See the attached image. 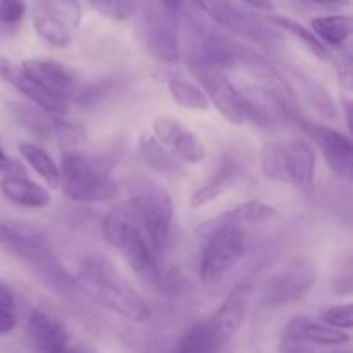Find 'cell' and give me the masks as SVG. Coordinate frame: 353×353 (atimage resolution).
Instances as JSON below:
<instances>
[{
    "mask_svg": "<svg viewBox=\"0 0 353 353\" xmlns=\"http://www.w3.org/2000/svg\"><path fill=\"white\" fill-rule=\"evenodd\" d=\"M78 288L99 305L133 323H147L152 310L143 296L121 276L116 265L100 255L85 259L78 276Z\"/></svg>",
    "mask_w": 353,
    "mask_h": 353,
    "instance_id": "6da1fadb",
    "label": "cell"
},
{
    "mask_svg": "<svg viewBox=\"0 0 353 353\" xmlns=\"http://www.w3.org/2000/svg\"><path fill=\"white\" fill-rule=\"evenodd\" d=\"M112 162L107 155L65 150L59 168V186L74 202H109L117 199L119 186L110 174Z\"/></svg>",
    "mask_w": 353,
    "mask_h": 353,
    "instance_id": "7a4b0ae2",
    "label": "cell"
},
{
    "mask_svg": "<svg viewBox=\"0 0 353 353\" xmlns=\"http://www.w3.org/2000/svg\"><path fill=\"white\" fill-rule=\"evenodd\" d=\"M102 234L107 243L123 252L130 268L138 276L147 279L157 278V254L130 202L114 205L107 212L102 223Z\"/></svg>",
    "mask_w": 353,
    "mask_h": 353,
    "instance_id": "3957f363",
    "label": "cell"
},
{
    "mask_svg": "<svg viewBox=\"0 0 353 353\" xmlns=\"http://www.w3.org/2000/svg\"><path fill=\"white\" fill-rule=\"evenodd\" d=\"M203 238L200 252L199 274L203 283L219 281L240 262L247 250V233L245 228L228 217V214L207 221L200 228Z\"/></svg>",
    "mask_w": 353,
    "mask_h": 353,
    "instance_id": "277c9868",
    "label": "cell"
},
{
    "mask_svg": "<svg viewBox=\"0 0 353 353\" xmlns=\"http://www.w3.org/2000/svg\"><path fill=\"white\" fill-rule=\"evenodd\" d=\"M123 186L130 195L128 202L137 212L152 248L159 254L164 250L171 234L174 216L171 195L164 186L143 174L126 176Z\"/></svg>",
    "mask_w": 353,
    "mask_h": 353,
    "instance_id": "5b68a950",
    "label": "cell"
},
{
    "mask_svg": "<svg viewBox=\"0 0 353 353\" xmlns=\"http://www.w3.org/2000/svg\"><path fill=\"white\" fill-rule=\"evenodd\" d=\"M190 69L209 99V103H214V107L228 123L233 126H241L247 123L248 114L243 97L223 69L202 62H193Z\"/></svg>",
    "mask_w": 353,
    "mask_h": 353,
    "instance_id": "8992f818",
    "label": "cell"
},
{
    "mask_svg": "<svg viewBox=\"0 0 353 353\" xmlns=\"http://www.w3.org/2000/svg\"><path fill=\"white\" fill-rule=\"evenodd\" d=\"M316 265L307 259H296L265 281L261 300L269 307L300 302L316 286Z\"/></svg>",
    "mask_w": 353,
    "mask_h": 353,
    "instance_id": "52a82bcc",
    "label": "cell"
},
{
    "mask_svg": "<svg viewBox=\"0 0 353 353\" xmlns=\"http://www.w3.org/2000/svg\"><path fill=\"white\" fill-rule=\"evenodd\" d=\"M0 248L34 265H45L50 257V243L40 231L12 221H0Z\"/></svg>",
    "mask_w": 353,
    "mask_h": 353,
    "instance_id": "ba28073f",
    "label": "cell"
},
{
    "mask_svg": "<svg viewBox=\"0 0 353 353\" xmlns=\"http://www.w3.org/2000/svg\"><path fill=\"white\" fill-rule=\"evenodd\" d=\"M154 138L169 148L168 152L172 157L186 164H199L207 157V148L203 141L176 117H155Z\"/></svg>",
    "mask_w": 353,
    "mask_h": 353,
    "instance_id": "9c48e42d",
    "label": "cell"
},
{
    "mask_svg": "<svg viewBox=\"0 0 353 353\" xmlns=\"http://www.w3.org/2000/svg\"><path fill=\"white\" fill-rule=\"evenodd\" d=\"M0 78L7 83V85L12 86L14 90L21 93V95L26 97L30 102H33L34 105L40 107V109L47 110V112L55 114H64L68 110L69 102L68 100L61 99V97L54 95L52 92H48L47 88L40 85L26 69L23 68V64H17V62L10 61L7 57H0Z\"/></svg>",
    "mask_w": 353,
    "mask_h": 353,
    "instance_id": "30bf717a",
    "label": "cell"
},
{
    "mask_svg": "<svg viewBox=\"0 0 353 353\" xmlns=\"http://www.w3.org/2000/svg\"><path fill=\"white\" fill-rule=\"evenodd\" d=\"M303 130L312 137L319 150L323 152L331 171L340 178L350 179L353 171V145L350 138L324 124L307 123Z\"/></svg>",
    "mask_w": 353,
    "mask_h": 353,
    "instance_id": "8fae6325",
    "label": "cell"
},
{
    "mask_svg": "<svg viewBox=\"0 0 353 353\" xmlns=\"http://www.w3.org/2000/svg\"><path fill=\"white\" fill-rule=\"evenodd\" d=\"M23 68L40 83L43 88L64 100L76 99L79 93L78 74L62 62L48 57L28 59Z\"/></svg>",
    "mask_w": 353,
    "mask_h": 353,
    "instance_id": "7c38bea8",
    "label": "cell"
},
{
    "mask_svg": "<svg viewBox=\"0 0 353 353\" xmlns=\"http://www.w3.org/2000/svg\"><path fill=\"white\" fill-rule=\"evenodd\" d=\"M252 295V285L250 283H240L234 286L233 292L228 295L223 305L209 317V323L212 326L214 333H216L217 341L221 347H226L234 334L240 331L241 324L245 321V314H247L248 302H250Z\"/></svg>",
    "mask_w": 353,
    "mask_h": 353,
    "instance_id": "4fadbf2b",
    "label": "cell"
},
{
    "mask_svg": "<svg viewBox=\"0 0 353 353\" xmlns=\"http://www.w3.org/2000/svg\"><path fill=\"white\" fill-rule=\"evenodd\" d=\"M28 334L38 353H64L69 348V333L57 316L43 307L31 310Z\"/></svg>",
    "mask_w": 353,
    "mask_h": 353,
    "instance_id": "5bb4252c",
    "label": "cell"
},
{
    "mask_svg": "<svg viewBox=\"0 0 353 353\" xmlns=\"http://www.w3.org/2000/svg\"><path fill=\"white\" fill-rule=\"evenodd\" d=\"M145 40H147L148 50L152 52L155 59L162 62L178 61L179 57V45L176 30L169 23L164 14H150L145 23Z\"/></svg>",
    "mask_w": 353,
    "mask_h": 353,
    "instance_id": "9a60e30c",
    "label": "cell"
},
{
    "mask_svg": "<svg viewBox=\"0 0 353 353\" xmlns=\"http://www.w3.org/2000/svg\"><path fill=\"white\" fill-rule=\"evenodd\" d=\"M0 190L7 200L26 209H45L52 202L50 193L43 186L19 174H7L0 181Z\"/></svg>",
    "mask_w": 353,
    "mask_h": 353,
    "instance_id": "2e32d148",
    "label": "cell"
},
{
    "mask_svg": "<svg viewBox=\"0 0 353 353\" xmlns=\"http://www.w3.org/2000/svg\"><path fill=\"white\" fill-rule=\"evenodd\" d=\"M241 169L234 159L224 157L221 161L217 171L210 176L209 181L203 186H200L192 196V207L193 209H199V207L205 205V203L212 202L214 199L221 196L223 193H226L234 183L240 179Z\"/></svg>",
    "mask_w": 353,
    "mask_h": 353,
    "instance_id": "e0dca14e",
    "label": "cell"
},
{
    "mask_svg": "<svg viewBox=\"0 0 353 353\" xmlns=\"http://www.w3.org/2000/svg\"><path fill=\"white\" fill-rule=\"evenodd\" d=\"M14 116L19 121L21 126L26 128L30 133L37 134L38 138H50L52 134H71L72 128L69 124L57 121V116L40 107L31 105H14Z\"/></svg>",
    "mask_w": 353,
    "mask_h": 353,
    "instance_id": "ac0fdd59",
    "label": "cell"
},
{
    "mask_svg": "<svg viewBox=\"0 0 353 353\" xmlns=\"http://www.w3.org/2000/svg\"><path fill=\"white\" fill-rule=\"evenodd\" d=\"M285 331L302 338L307 343L321 345V347H334V345H343L350 341V336L345 331L326 326V324H317L303 316H299L290 321L286 324Z\"/></svg>",
    "mask_w": 353,
    "mask_h": 353,
    "instance_id": "d6986e66",
    "label": "cell"
},
{
    "mask_svg": "<svg viewBox=\"0 0 353 353\" xmlns=\"http://www.w3.org/2000/svg\"><path fill=\"white\" fill-rule=\"evenodd\" d=\"M286 155H288L290 178L292 185L299 188H307L312 185L316 176V154L309 141L302 138H295L285 145Z\"/></svg>",
    "mask_w": 353,
    "mask_h": 353,
    "instance_id": "ffe728a7",
    "label": "cell"
},
{
    "mask_svg": "<svg viewBox=\"0 0 353 353\" xmlns=\"http://www.w3.org/2000/svg\"><path fill=\"white\" fill-rule=\"evenodd\" d=\"M223 347L217 341L216 333L209 319L193 324L176 343L172 353H219Z\"/></svg>",
    "mask_w": 353,
    "mask_h": 353,
    "instance_id": "44dd1931",
    "label": "cell"
},
{
    "mask_svg": "<svg viewBox=\"0 0 353 353\" xmlns=\"http://www.w3.org/2000/svg\"><path fill=\"white\" fill-rule=\"evenodd\" d=\"M314 34L331 47H341L348 40L352 33V17L348 14H334V16L314 17L312 23Z\"/></svg>",
    "mask_w": 353,
    "mask_h": 353,
    "instance_id": "7402d4cb",
    "label": "cell"
},
{
    "mask_svg": "<svg viewBox=\"0 0 353 353\" xmlns=\"http://www.w3.org/2000/svg\"><path fill=\"white\" fill-rule=\"evenodd\" d=\"M168 86L169 93H171L172 100L178 102L181 107L193 110H207L209 109V99L203 93V90L200 88L196 83L190 81L185 76L179 74V72H172L168 78Z\"/></svg>",
    "mask_w": 353,
    "mask_h": 353,
    "instance_id": "603a6c76",
    "label": "cell"
},
{
    "mask_svg": "<svg viewBox=\"0 0 353 353\" xmlns=\"http://www.w3.org/2000/svg\"><path fill=\"white\" fill-rule=\"evenodd\" d=\"M19 152L23 155L24 161L30 164L37 174H40L45 179V183L50 185V188H57L59 181H61V172H59V165L55 164L54 159L47 154L41 147L34 143H28L23 141L19 143Z\"/></svg>",
    "mask_w": 353,
    "mask_h": 353,
    "instance_id": "cb8c5ba5",
    "label": "cell"
},
{
    "mask_svg": "<svg viewBox=\"0 0 353 353\" xmlns=\"http://www.w3.org/2000/svg\"><path fill=\"white\" fill-rule=\"evenodd\" d=\"M261 168L265 178L271 181L292 183L285 145L274 143V141L265 143L261 150Z\"/></svg>",
    "mask_w": 353,
    "mask_h": 353,
    "instance_id": "d4e9b609",
    "label": "cell"
},
{
    "mask_svg": "<svg viewBox=\"0 0 353 353\" xmlns=\"http://www.w3.org/2000/svg\"><path fill=\"white\" fill-rule=\"evenodd\" d=\"M226 214L233 223L247 230V228L264 226V224L271 223L276 217V209L261 200H250V202L234 207L233 210H228Z\"/></svg>",
    "mask_w": 353,
    "mask_h": 353,
    "instance_id": "484cf974",
    "label": "cell"
},
{
    "mask_svg": "<svg viewBox=\"0 0 353 353\" xmlns=\"http://www.w3.org/2000/svg\"><path fill=\"white\" fill-rule=\"evenodd\" d=\"M33 24L37 33L43 38L47 43L54 45L57 48H64L71 43V33H69V28L64 23L57 19L55 16H52L45 7L37 10L33 17Z\"/></svg>",
    "mask_w": 353,
    "mask_h": 353,
    "instance_id": "4316f807",
    "label": "cell"
},
{
    "mask_svg": "<svg viewBox=\"0 0 353 353\" xmlns=\"http://www.w3.org/2000/svg\"><path fill=\"white\" fill-rule=\"evenodd\" d=\"M140 154L148 168L154 171L162 172V174H174L179 171L176 159L150 134H143L140 138Z\"/></svg>",
    "mask_w": 353,
    "mask_h": 353,
    "instance_id": "83f0119b",
    "label": "cell"
},
{
    "mask_svg": "<svg viewBox=\"0 0 353 353\" xmlns=\"http://www.w3.org/2000/svg\"><path fill=\"white\" fill-rule=\"evenodd\" d=\"M271 21L276 24V26L283 28V30L288 31L290 34H293L295 38H299V40L302 41V43L305 45V47L309 48V50L312 52L317 59H321V61H326V62L333 61V55H331L330 48H327L326 45H324L323 41L316 37V34H314L312 30H309V28H305L303 24L296 23V21L290 19V17H285V16H272Z\"/></svg>",
    "mask_w": 353,
    "mask_h": 353,
    "instance_id": "f1b7e54d",
    "label": "cell"
},
{
    "mask_svg": "<svg viewBox=\"0 0 353 353\" xmlns=\"http://www.w3.org/2000/svg\"><path fill=\"white\" fill-rule=\"evenodd\" d=\"M305 93L309 97V102L312 103V107L316 109L317 114H321L326 119H334L338 116V107L334 103L333 97L330 95L327 90H324L323 86L317 85L316 81H305Z\"/></svg>",
    "mask_w": 353,
    "mask_h": 353,
    "instance_id": "f546056e",
    "label": "cell"
},
{
    "mask_svg": "<svg viewBox=\"0 0 353 353\" xmlns=\"http://www.w3.org/2000/svg\"><path fill=\"white\" fill-rule=\"evenodd\" d=\"M48 6L45 9L57 17L65 26L76 28L79 24V6L76 0H47Z\"/></svg>",
    "mask_w": 353,
    "mask_h": 353,
    "instance_id": "4dcf8cb0",
    "label": "cell"
},
{
    "mask_svg": "<svg viewBox=\"0 0 353 353\" xmlns=\"http://www.w3.org/2000/svg\"><path fill=\"white\" fill-rule=\"evenodd\" d=\"M323 321L326 326L336 327V330H352L353 327V305L343 303V305H333L323 312Z\"/></svg>",
    "mask_w": 353,
    "mask_h": 353,
    "instance_id": "1f68e13d",
    "label": "cell"
},
{
    "mask_svg": "<svg viewBox=\"0 0 353 353\" xmlns=\"http://www.w3.org/2000/svg\"><path fill=\"white\" fill-rule=\"evenodd\" d=\"M90 2L99 12L112 16L116 19H124L131 12L130 0H90Z\"/></svg>",
    "mask_w": 353,
    "mask_h": 353,
    "instance_id": "d6a6232c",
    "label": "cell"
},
{
    "mask_svg": "<svg viewBox=\"0 0 353 353\" xmlns=\"http://www.w3.org/2000/svg\"><path fill=\"white\" fill-rule=\"evenodd\" d=\"M26 12L24 0H0V23L16 24Z\"/></svg>",
    "mask_w": 353,
    "mask_h": 353,
    "instance_id": "836d02e7",
    "label": "cell"
},
{
    "mask_svg": "<svg viewBox=\"0 0 353 353\" xmlns=\"http://www.w3.org/2000/svg\"><path fill=\"white\" fill-rule=\"evenodd\" d=\"M279 353H316V352H314L312 345L303 341L302 338L283 331L281 341H279Z\"/></svg>",
    "mask_w": 353,
    "mask_h": 353,
    "instance_id": "e575fe53",
    "label": "cell"
},
{
    "mask_svg": "<svg viewBox=\"0 0 353 353\" xmlns=\"http://www.w3.org/2000/svg\"><path fill=\"white\" fill-rule=\"evenodd\" d=\"M14 307H16V296H14L12 290L6 283L0 281V309L12 312Z\"/></svg>",
    "mask_w": 353,
    "mask_h": 353,
    "instance_id": "d590c367",
    "label": "cell"
},
{
    "mask_svg": "<svg viewBox=\"0 0 353 353\" xmlns=\"http://www.w3.org/2000/svg\"><path fill=\"white\" fill-rule=\"evenodd\" d=\"M17 326V319L14 312L0 309V334H7Z\"/></svg>",
    "mask_w": 353,
    "mask_h": 353,
    "instance_id": "8d00e7d4",
    "label": "cell"
},
{
    "mask_svg": "<svg viewBox=\"0 0 353 353\" xmlns=\"http://www.w3.org/2000/svg\"><path fill=\"white\" fill-rule=\"evenodd\" d=\"M0 171H6L9 172V174H19L21 172L19 165H17L12 159L7 157L6 152L2 150V147H0Z\"/></svg>",
    "mask_w": 353,
    "mask_h": 353,
    "instance_id": "74e56055",
    "label": "cell"
},
{
    "mask_svg": "<svg viewBox=\"0 0 353 353\" xmlns=\"http://www.w3.org/2000/svg\"><path fill=\"white\" fill-rule=\"evenodd\" d=\"M303 2L317 7H345L350 3V0H303Z\"/></svg>",
    "mask_w": 353,
    "mask_h": 353,
    "instance_id": "f35d334b",
    "label": "cell"
},
{
    "mask_svg": "<svg viewBox=\"0 0 353 353\" xmlns=\"http://www.w3.org/2000/svg\"><path fill=\"white\" fill-rule=\"evenodd\" d=\"M245 3L252 6L254 9L259 10H271L272 9V2L271 0H243Z\"/></svg>",
    "mask_w": 353,
    "mask_h": 353,
    "instance_id": "ab89813d",
    "label": "cell"
},
{
    "mask_svg": "<svg viewBox=\"0 0 353 353\" xmlns=\"http://www.w3.org/2000/svg\"><path fill=\"white\" fill-rule=\"evenodd\" d=\"M195 2H196V6L200 7V9H203L207 14H209L210 9L214 7V3H216V0H195Z\"/></svg>",
    "mask_w": 353,
    "mask_h": 353,
    "instance_id": "60d3db41",
    "label": "cell"
},
{
    "mask_svg": "<svg viewBox=\"0 0 353 353\" xmlns=\"http://www.w3.org/2000/svg\"><path fill=\"white\" fill-rule=\"evenodd\" d=\"M162 3H164L168 9H178L179 3H181V0H161Z\"/></svg>",
    "mask_w": 353,
    "mask_h": 353,
    "instance_id": "b9f144b4",
    "label": "cell"
},
{
    "mask_svg": "<svg viewBox=\"0 0 353 353\" xmlns=\"http://www.w3.org/2000/svg\"><path fill=\"white\" fill-rule=\"evenodd\" d=\"M64 353H86V352L78 350V348H68V350H65Z\"/></svg>",
    "mask_w": 353,
    "mask_h": 353,
    "instance_id": "7bdbcfd3",
    "label": "cell"
},
{
    "mask_svg": "<svg viewBox=\"0 0 353 353\" xmlns=\"http://www.w3.org/2000/svg\"><path fill=\"white\" fill-rule=\"evenodd\" d=\"M347 353H350V352H347Z\"/></svg>",
    "mask_w": 353,
    "mask_h": 353,
    "instance_id": "ee69618b",
    "label": "cell"
}]
</instances>
